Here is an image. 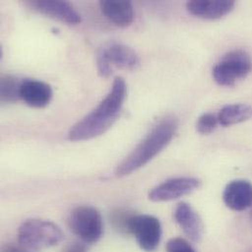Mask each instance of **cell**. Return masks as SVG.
Masks as SVG:
<instances>
[{"label": "cell", "mask_w": 252, "mask_h": 252, "mask_svg": "<svg viewBox=\"0 0 252 252\" xmlns=\"http://www.w3.org/2000/svg\"><path fill=\"white\" fill-rule=\"evenodd\" d=\"M126 95L125 80L117 77L106 97L91 113L71 127L68 138L71 141H83L100 136L118 119Z\"/></svg>", "instance_id": "6da1fadb"}, {"label": "cell", "mask_w": 252, "mask_h": 252, "mask_svg": "<svg viewBox=\"0 0 252 252\" xmlns=\"http://www.w3.org/2000/svg\"><path fill=\"white\" fill-rule=\"evenodd\" d=\"M178 126L174 116L163 118L117 166L116 176L125 177L145 166L171 142Z\"/></svg>", "instance_id": "7a4b0ae2"}, {"label": "cell", "mask_w": 252, "mask_h": 252, "mask_svg": "<svg viewBox=\"0 0 252 252\" xmlns=\"http://www.w3.org/2000/svg\"><path fill=\"white\" fill-rule=\"evenodd\" d=\"M63 238L61 229L46 220H28L18 230V243L32 252L52 248L61 243Z\"/></svg>", "instance_id": "3957f363"}, {"label": "cell", "mask_w": 252, "mask_h": 252, "mask_svg": "<svg viewBox=\"0 0 252 252\" xmlns=\"http://www.w3.org/2000/svg\"><path fill=\"white\" fill-rule=\"evenodd\" d=\"M252 71V57L244 50H233L225 54L215 65L212 75L223 87H232L247 78Z\"/></svg>", "instance_id": "277c9868"}, {"label": "cell", "mask_w": 252, "mask_h": 252, "mask_svg": "<svg viewBox=\"0 0 252 252\" xmlns=\"http://www.w3.org/2000/svg\"><path fill=\"white\" fill-rule=\"evenodd\" d=\"M71 231L86 244L97 243L103 234V221L97 209L83 205L76 207L69 216Z\"/></svg>", "instance_id": "5b68a950"}, {"label": "cell", "mask_w": 252, "mask_h": 252, "mask_svg": "<svg viewBox=\"0 0 252 252\" xmlns=\"http://www.w3.org/2000/svg\"><path fill=\"white\" fill-rule=\"evenodd\" d=\"M129 235L134 237L141 250L153 252L156 251L161 241V223L151 215H133L129 224Z\"/></svg>", "instance_id": "8992f818"}, {"label": "cell", "mask_w": 252, "mask_h": 252, "mask_svg": "<svg viewBox=\"0 0 252 252\" xmlns=\"http://www.w3.org/2000/svg\"><path fill=\"white\" fill-rule=\"evenodd\" d=\"M201 182L196 178L182 177L168 180L155 187L148 194V198L154 202L170 201L189 194L198 189Z\"/></svg>", "instance_id": "52a82bcc"}, {"label": "cell", "mask_w": 252, "mask_h": 252, "mask_svg": "<svg viewBox=\"0 0 252 252\" xmlns=\"http://www.w3.org/2000/svg\"><path fill=\"white\" fill-rule=\"evenodd\" d=\"M29 5L35 11L69 26H76L82 21L81 15L67 1L35 0L29 2Z\"/></svg>", "instance_id": "ba28073f"}, {"label": "cell", "mask_w": 252, "mask_h": 252, "mask_svg": "<svg viewBox=\"0 0 252 252\" xmlns=\"http://www.w3.org/2000/svg\"><path fill=\"white\" fill-rule=\"evenodd\" d=\"M174 217L189 239L195 243L201 240L204 231L202 220L189 203H179L175 209Z\"/></svg>", "instance_id": "9c48e42d"}, {"label": "cell", "mask_w": 252, "mask_h": 252, "mask_svg": "<svg viewBox=\"0 0 252 252\" xmlns=\"http://www.w3.org/2000/svg\"><path fill=\"white\" fill-rule=\"evenodd\" d=\"M223 199L234 211H244L252 206V184L246 180H236L226 187Z\"/></svg>", "instance_id": "30bf717a"}, {"label": "cell", "mask_w": 252, "mask_h": 252, "mask_svg": "<svg viewBox=\"0 0 252 252\" xmlns=\"http://www.w3.org/2000/svg\"><path fill=\"white\" fill-rule=\"evenodd\" d=\"M51 87L41 81L25 80L21 86L20 97L30 107L44 108L52 99Z\"/></svg>", "instance_id": "8fae6325"}, {"label": "cell", "mask_w": 252, "mask_h": 252, "mask_svg": "<svg viewBox=\"0 0 252 252\" xmlns=\"http://www.w3.org/2000/svg\"><path fill=\"white\" fill-rule=\"evenodd\" d=\"M235 7L232 0H193L187 3L188 11L198 18L207 20H218L228 15Z\"/></svg>", "instance_id": "7c38bea8"}, {"label": "cell", "mask_w": 252, "mask_h": 252, "mask_svg": "<svg viewBox=\"0 0 252 252\" xmlns=\"http://www.w3.org/2000/svg\"><path fill=\"white\" fill-rule=\"evenodd\" d=\"M108 63L124 70H135L140 60L136 52L122 43H110L99 50Z\"/></svg>", "instance_id": "4fadbf2b"}, {"label": "cell", "mask_w": 252, "mask_h": 252, "mask_svg": "<svg viewBox=\"0 0 252 252\" xmlns=\"http://www.w3.org/2000/svg\"><path fill=\"white\" fill-rule=\"evenodd\" d=\"M99 5L104 16L117 27L126 28L132 23L134 12L130 1L104 0Z\"/></svg>", "instance_id": "5bb4252c"}, {"label": "cell", "mask_w": 252, "mask_h": 252, "mask_svg": "<svg viewBox=\"0 0 252 252\" xmlns=\"http://www.w3.org/2000/svg\"><path fill=\"white\" fill-rule=\"evenodd\" d=\"M251 119H252V106L243 103L227 105L218 114L219 124L224 126H233Z\"/></svg>", "instance_id": "9a60e30c"}, {"label": "cell", "mask_w": 252, "mask_h": 252, "mask_svg": "<svg viewBox=\"0 0 252 252\" xmlns=\"http://www.w3.org/2000/svg\"><path fill=\"white\" fill-rule=\"evenodd\" d=\"M21 82L12 75H3L0 80V99L2 103H15L20 97Z\"/></svg>", "instance_id": "2e32d148"}, {"label": "cell", "mask_w": 252, "mask_h": 252, "mask_svg": "<svg viewBox=\"0 0 252 252\" xmlns=\"http://www.w3.org/2000/svg\"><path fill=\"white\" fill-rule=\"evenodd\" d=\"M218 123V116L212 113H205L198 118L196 123V129L201 134H208L217 127Z\"/></svg>", "instance_id": "e0dca14e"}, {"label": "cell", "mask_w": 252, "mask_h": 252, "mask_svg": "<svg viewBox=\"0 0 252 252\" xmlns=\"http://www.w3.org/2000/svg\"><path fill=\"white\" fill-rule=\"evenodd\" d=\"M132 216L133 214H129L126 211L118 210L112 214L111 222L116 230L129 235V224Z\"/></svg>", "instance_id": "ac0fdd59"}, {"label": "cell", "mask_w": 252, "mask_h": 252, "mask_svg": "<svg viewBox=\"0 0 252 252\" xmlns=\"http://www.w3.org/2000/svg\"><path fill=\"white\" fill-rule=\"evenodd\" d=\"M167 252H196L188 241L182 238L171 239L166 246Z\"/></svg>", "instance_id": "d6986e66"}, {"label": "cell", "mask_w": 252, "mask_h": 252, "mask_svg": "<svg viewBox=\"0 0 252 252\" xmlns=\"http://www.w3.org/2000/svg\"><path fill=\"white\" fill-rule=\"evenodd\" d=\"M96 66H97V72L100 77L108 78L111 76L113 72V68L99 51L97 52V56H96Z\"/></svg>", "instance_id": "ffe728a7"}, {"label": "cell", "mask_w": 252, "mask_h": 252, "mask_svg": "<svg viewBox=\"0 0 252 252\" xmlns=\"http://www.w3.org/2000/svg\"><path fill=\"white\" fill-rule=\"evenodd\" d=\"M1 252H32L25 247L18 244H9L2 248Z\"/></svg>", "instance_id": "44dd1931"}, {"label": "cell", "mask_w": 252, "mask_h": 252, "mask_svg": "<svg viewBox=\"0 0 252 252\" xmlns=\"http://www.w3.org/2000/svg\"><path fill=\"white\" fill-rule=\"evenodd\" d=\"M63 252H87V249L84 245L79 244V243H75V244H71L69 245Z\"/></svg>", "instance_id": "7402d4cb"}, {"label": "cell", "mask_w": 252, "mask_h": 252, "mask_svg": "<svg viewBox=\"0 0 252 252\" xmlns=\"http://www.w3.org/2000/svg\"></svg>", "instance_id": "603a6c76"}]
</instances>
